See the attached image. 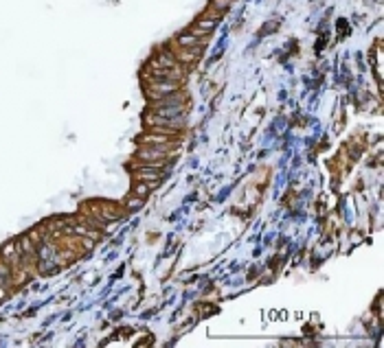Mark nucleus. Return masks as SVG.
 I'll list each match as a JSON object with an SVG mask.
<instances>
[{"mask_svg": "<svg viewBox=\"0 0 384 348\" xmlns=\"http://www.w3.org/2000/svg\"><path fill=\"white\" fill-rule=\"evenodd\" d=\"M81 211L94 215V217L101 219V221H106V224H112V221H119V219L123 217V208L115 206V204H108V202H88V204H81Z\"/></svg>", "mask_w": 384, "mask_h": 348, "instance_id": "obj_1", "label": "nucleus"}, {"mask_svg": "<svg viewBox=\"0 0 384 348\" xmlns=\"http://www.w3.org/2000/svg\"><path fill=\"white\" fill-rule=\"evenodd\" d=\"M180 90V83L178 81H167V79H154L149 77L147 79V99L149 101H156L160 97H167V94H173Z\"/></svg>", "mask_w": 384, "mask_h": 348, "instance_id": "obj_2", "label": "nucleus"}, {"mask_svg": "<svg viewBox=\"0 0 384 348\" xmlns=\"http://www.w3.org/2000/svg\"><path fill=\"white\" fill-rule=\"evenodd\" d=\"M173 136H167V134H160V131H147V134H143L139 136V142L141 145H152V147H173V140H171Z\"/></svg>", "mask_w": 384, "mask_h": 348, "instance_id": "obj_3", "label": "nucleus"}, {"mask_svg": "<svg viewBox=\"0 0 384 348\" xmlns=\"http://www.w3.org/2000/svg\"><path fill=\"white\" fill-rule=\"evenodd\" d=\"M139 169L134 171V180H141V182H160L163 178V169H152V166L145 164H136Z\"/></svg>", "mask_w": 384, "mask_h": 348, "instance_id": "obj_4", "label": "nucleus"}, {"mask_svg": "<svg viewBox=\"0 0 384 348\" xmlns=\"http://www.w3.org/2000/svg\"><path fill=\"white\" fill-rule=\"evenodd\" d=\"M178 46L180 49H191V46H207L209 42V35H196V33H182L178 35Z\"/></svg>", "mask_w": 384, "mask_h": 348, "instance_id": "obj_5", "label": "nucleus"}, {"mask_svg": "<svg viewBox=\"0 0 384 348\" xmlns=\"http://www.w3.org/2000/svg\"><path fill=\"white\" fill-rule=\"evenodd\" d=\"M202 49H205V46H191V49H180L178 53H173V57H176L180 64H191V62H198V59H200Z\"/></svg>", "mask_w": 384, "mask_h": 348, "instance_id": "obj_6", "label": "nucleus"}, {"mask_svg": "<svg viewBox=\"0 0 384 348\" xmlns=\"http://www.w3.org/2000/svg\"><path fill=\"white\" fill-rule=\"evenodd\" d=\"M152 66H163V68H173V66H178V64H176V57H173L171 53H158V55H156V59L152 62Z\"/></svg>", "mask_w": 384, "mask_h": 348, "instance_id": "obj_7", "label": "nucleus"}, {"mask_svg": "<svg viewBox=\"0 0 384 348\" xmlns=\"http://www.w3.org/2000/svg\"><path fill=\"white\" fill-rule=\"evenodd\" d=\"M18 250H20L22 256H35V245H33V239L31 237H22L18 241Z\"/></svg>", "mask_w": 384, "mask_h": 348, "instance_id": "obj_8", "label": "nucleus"}, {"mask_svg": "<svg viewBox=\"0 0 384 348\" xmlns=\"http://www.w3.org/2000/svg\"><path fill=\"white\" fill-rule=\"evenodd\" d=\"M149 182H141V180H134V187H132V191H130V195H136V197H145L149 195Z\"/></svg>", "mask_w": 384, "mask_h": 348, "instance_id": "obj_9", "label": "nucleus"}, {"mask_svg": "<svg viewBox=\"0 0 384 348\" xmlns=\"http://www.w3.org/2000/svg\"><path fill=\"white\" fill-rule=\"evenodd\" d=\"M143 202H145V200H143V197L130 195L128 200H125V204H123V206H125V208H141V206H143Z\"/></svg>", "mask_w": 384, "mask_h": 348, "instance_id": "obj_10", "label": "nucleus"}, {"mask_svg": "<svg viewBox=\"0 0 384 348\" xmlns=\"http://www.w3.org/2000/svg\"><path fill=\"white\" fill-rule=\"evenodd\" d=\"M231 3H233V0H213V9L215 11H218V14H222V11H226V9H229L231 7Z\"/></svg>", "mask_w": 384, "mask_h": 348, "instance_id": "obj_11", "label": "nucleus"}]
</instances>
